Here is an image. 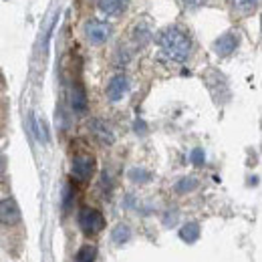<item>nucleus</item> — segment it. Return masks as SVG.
Returning a JSON list of instances; mask_svg holds the SVG:
<instances>
[{
  "instance_id": "obj_1",
  "label": "nucleus",
  "mask_w": 262,
  "mask_h": 262,
  "mask_svg": "<svg viewBox=\"0 0 262 262\" xmlns=\"http://www.w3.org/2000/svg\"><path fill=\"white\" fill-rule=\"evenodd\" d=\"M160 51L171 63H186L192 55V38L180 27H167L158 36Z\"/></svg>"
},
{
  "instance_id": "obj_2",
  "label": "nucleus",
  "mask_w": 262,
  "mask_h": 262,
  "mask_svg": "<svg viewBox=\"0 0 262 262\" xmlns=\"http://www.w3.org/2000/svg\"><path fill=\"white\" fill-rule=\"evenodd\" d=\"M83 36L87 38V42H91L95 47L105 45L111 36V25L105 20H99V18H89L83 25Z\"/></svg>"
},
{
  "instance_id": "obj_3",
  "label": "nucleus",
  "mask_w": 262,
  "mask_h": 262,
  "mask_svg": "<svg viewBox=\"0 0 262 262\" xmlns=\"http://www.w3.org/2000/svg\"><path fill=\"white\" fill-rule=\"evenodd\" d=\"M77 220H79V228L83 230L85 236H95L105 228V218L95 208H81Z\"/></svg>"
},
{
  "instance_id": "obj_4",
  "label": "nucleus",
  "mask_w": 262,
  "mask_h": 262,
  "mask_svg": "<svg viewBox=\"0 0 262 262\" xmlns=\"http://www.w3.org/2000/svg\"><path fill=\"white\" fill-rule=\"evenodd\" d=\"M71 173L77 182H89L95 173V158L89 156V154H79L73 158V164H71Z\"/></svg>"
},
{
  "instance_id": "obj_5",
  "label": "nucleus",
  "mask_w": 262,
  "mask_h": 262,
  "mask_svg": "<svg viewBox=\"0 0 262 262\" xmlns=\"http://www.w3.org/2000/svg\"><path fill=\"white\" fill-rule=\"evenodd\" d=\"M127 91H129V79L125 75H115V77L109 79V83H107V99L111 103L121 101L127 95Z\"/></svg>"
},
{
  "instance_id": "obj_6",
  "label": "nucleus",
  "mask_w": 262,
  "mask_h": 262,
  "mask_svg": "<svg viewBox=\"0 0 262 262\" xmlns=\"http://www.w3.org/2000/svg\"><path fill=\"white\" fill-rule=\"evenodd\" d=\"M236 47H238V34H234V33L222 34V36L214 42V51H216V55H220V57L232 55V53L236 51Z\"/></svg>"
},
{
  "instance_id": "obj_7",
  "label": "nucleus",
  "mask_w": 262,
  "mask_h": 262,
  "mask_svg": "<svg viewBox=\"0 0 262 262\" xmlns=\"http://www.w3.org/2000/svg\"><path fill=\"white\" fill-rule=\"evenodd\" d=\"M129 2L131 0H97V6L105 16H119L127 10Z\"/></svg>"
},
{
  "instance_id": "obj_8",
  "label": "nucleus",
  "mask_w": 262,
  "mask_h": 262,
  "mask_svg": "<svg viewBox=\"0 0 262 262\" xmlns=\"http://www.w3.org/2000/svg\"><path fill=\"white\" fill-rule=\"evenodd\" d=\"M0 212H2V222H4V224H16V222L20 220L18 206H16L14 200H10V198H4V200H2Z\"/></svg>"
},
{
  "instance_id": "obj_9",
  "label": "nucleus",
  "mask_w": 262,
  "mask_h": 262,
  "mask_svg": "<svg viewBox=\"0 0 262 262\" xmlns=\"http://www.w3.org/2000/svg\"><path fill=\"white\" fill-rule=\"evenodd\" d=\"M260 0H230V8L236 16H248L256 10Z\"/></svg>"
},
{
  "instance_id": "obj_10",
  "label": "nucleus",
  "mask_w": 262,
  "mask_h": 262,
  "mask_svg": "<svg viewBox=\"0 0 262 262\" xmlns=\"http://www.w3.org/2000/svg\"><path fill=\"white\" fill-rule=\"evenodd\" d=\"M71 103H73V109H75L77 113H85V111H87V95H85V89H83L81 85H75V87H73Z\"/></svg>"
},
{
  "instance_id": "obj_11",
  "label": "nucleus",
  "mask_w": 262,
  "mask_h": 262,
  "mask_svg": "<svg viewBox=\"0 0 262 262\" xmlns=\"http://www.w3.org/2000/svg\"><path fill=\"white\" fill-rule=\"evenodd\" d=\"M95 258H97V248L91 244H85L83 248H79L75 262H95Z\"/></svg>"
},
{
  "instance_id": "obj_12",
  "label": "nucleus",
  "mask_w": 262,
  "mask_h": 262,
  "mask_svg": "<svg viewBox=\"0 0 262 262\" xmlns=\"http://www.w3.org/2000/svg\"><path fill=\"white\" fill-rule=\"evenodd\" d=\"M93 133L97 135L99 139L103 141V143H113V133H111V129L105 125V123H101V121H95L93 123Z\"/></svg>"
},
{
  "instance_id": "obj_13",
  "label": "nucleus",
  "mask_w": 262,
  "mask_h": 262,
  "mask_svg": "<svg viewBox=\"0 0 262 262\" xmlns=\"http://www.w3.org/2000/svg\"><path fill=\"white\" fill-rule=\"evenodd\" d=\"M180 236H182V240H186V242H196L198 238H200V226H198L196 222H188V224L182 228Z\"/></svg>"
},
{
  "instance_id": "obj_14",
  "label": "nucleus",
  "mask_w": 262,
  "mask_h": 262,
  "mask_svg": "<svg viewBox=\"0 0 262 262\" xmlns=\"http://www.w3.org/2000/svg\"><path fill=\"white\" fill-rule=\"evenodd\" d=\"M196 188H198V180H194V178H184V180H180L176 184V192L178 194H186V192H192Z\"/></svg>"
},
{
  "instance_id": "obj_15",
  "label": "nucleus",
  "mask_w": 262,
  "mask_h": 262,
  "mask_svg": "<svg viewBox=\"0 0 262 262\" xmlns=\"http://www.w3.org/2000/svg\"><path fill=\"white\" fill-rule=\"evenodd\" d=\"M129 234H131L129 228L121 224V226H117V228H115V232H113V240H115L117 244H121V242H127V240H129Z\"/></svg>"
},
{
  "instance_id": "obj_16",
  "label": "nucleus",
  "mask_w": 262,
  "mask_h": 262,
  "mask_svg": "<svg viewBox=\"0 0 262 262\" xmlns=\"http://www.w3.org/2000/svg\"><path fill=\"white\" fill-rule=\"evenodd\" d=\"M129 178L133 180V182H149V173L147 171H143V169H131Z\"/></svg>"
},
{
  "instance_id": "obj_17",
  "label": "nucleus",
  "mask_w": 262,
  "mask_h": 262,
  "mask_svg": "<svg viewBox=\"0 0 262 262\" xmlns=\"http://www.w3.org/2000/svg\"><path fill=\"white\" fill-rule=\"evenodd\" d=\"M208 0H182L184 8H190V10H196V8H202Z\"/></svg>"
},
{
  "instance_id": "obj_18",
  "label": "nucleus",
  "mask_w": 262,
  "mask_h": 262,
  "mask_svg": "<svg viewBox=\"0 0 262 262\" xmlns=\"http://www.w3.org/2000/svg\"><path fill=\"white\" fill-rule=\"evenodd\" d=\"M204 160H206V156H204L202 149H194V151H192V164L194 165H202Z\"/></svg>"
},
{
  "instance_id": "obj_19",
  "label": "nucleus",
  "mask_w": 262,
  "mask_h": 262,
  "mask_svg": "<svg viewBox=\"0 0 262 262\" xmlns=\"http://www.w3.org/2000/svg\"><path fill=\"white\" fill-rule=\"evenodd\" d=\"M260 25H262V23H260Z\"/></svg>"
}]
</instances>
